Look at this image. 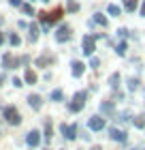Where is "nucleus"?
<instances>
[{"label": "nucleus", "mask_w": 145, "mask_h": 150, "mask_svg": "<svg viewBox=\"0 0 145 150\" xmlns=\"http://www.w3.org/2000/svg\"><path fill=\"white\" fill-rule=\"evenodd\" d=\"M2 116H4V120L9 122V125H13V127L22 125V116H19V112L13 105H6L4 110H2Z\"/></svg>", "instance_id": "1"}, {"label": "nucleus", "mask_w": 145, "mask_h": 150, "mask_svg": "<svg viewBox=\"0 0 145 150\" xmlns=\"http://www.w3.org/2000/svg\"><path fill=\"white\" fill-rule=\"evenodd\" d=\"M81 52H83L85 56H94V52H96V37L85 35L83 39H81Z\"/></svg>", "instance_id": "2"}, {"label": "nucleus", "mask_w": 145, "mask_h": 150, "mask_svg": "<svg viewBox=\"0 0 145 150\" xmlns=\"http://www.w3.org/2000/svg\"><path fill=\"white\" fill-rule=\"evenodd\" d=\"M85 99H88V94H85V92H77V94L73 97V101L68 103V110L75 112V114L81 112V110H83V105H85Z\"/></svg>", "instance_id": "3"}, {"label": "nucleus", "mask_w": 145, "mask_h": 150, "mask_svg": "<svg viewBox=\"0 0 145 150\" xmlns=\"http://www.w3.org/2000/svg\"><path fill=\"white\" fill-rule=\"evenodd\" d=\"M109 137H111L113 142H120V144H126L128 135H126V131H122V129H115V127H111V129H109Z\"/></svg>", "instance_id": "4"}, {"label": "nucleus", "mask_w": 145, "mask_h": 150, "mask_svg": "<svg viewBox=\"0 0 145 150\" xmlns=\"http://www.w3.org/2000/svg\"><path fill=\"white\" fill-rule=\"evenodd\" d=\"M71 26H60L58 28V32H56V41H60V43H64V41H68L71 39Z\"/></svg>", "instance_id": "5"}, {"label": "nucleus", "mask_w": 145, "mask_h": 150, "mask_svg": "<svg viewBox=\"0 0 145 150\" xmlns=\"http://www.w3.org/2000/svg\"><path fill=\"white\" fill-rule=\"evenodd\" d=\"M85 71V64L81 62V60H73L71 62V73H73V77H81Z\"/></svg>", "instance_id": "6"}, {"label": "nucleus", "mask_w": 145, "mask_h": 150, "mask_svg": "<svg viewBox=\"0 0 145 150\" xmlns=\"http://www.w3.org/2000/svg\"><path fill=\"white\" fill-rule=\"evenodd\" d=\"M90 129L92 131H102L105 129V118L102 116H92L90 118Z\"/></svg>", "instance_id": "7"}, {"label": "nucleus", "mask_w": 145, "mask_h": 150, "mask_svg": "<svg viewBox=\"0 0 145 150\" xmlns=\"http://www.w3.org/2000/svg\"><path fill=\"white\" fill-rule=\"evenodd\" d=\"M26 144H28V146H32V148H36V146L41 144V133L32 129V131H30L28 135H26Z\"/></svg>", "instance_id": "8"}, {"label": "nucleus", "mask_w": 145, "mask_h": 150, "mask_svg": "<svg viewBox=\"0 0 145 150\" xmlns=\"http://www.w3.org/2000/svg\"><path fill=\"white\" fill-rule=\"evenodd\" d=\"M60 129H62V133H64V137H66V139H71V142H73L75 137H77V125H68V127H66V125H62Z\"/></svg>", "instance_id": "9"}, {"label": "nucleus", "mask_w": 145, "mask_h": 150, "mask_svg": "<svg viewBox=\"0 0 145 150\" xmlns=\"http://www.w3.org/2000/svg\"><path fill=\"white\" fill-rule=\"evenodd\" d=\"M28 105L32 107V110H41V107H43V99H41L39 97V94H30V97H28Z\"/></svg>", "instance_id": "10"}, {"label": "nucleus", "mask_w": 145, "mask_h": 150, "mask_svg": "<svg viewBox=\"0 0 145 150\" xmlns=\"http://www.w3.org/2000/svg\"><path fill=\"white\" fill-rule=\"evenodd\" d=\"M17 64H19V60H13V56L9 52L2 56V67H4V69H13V67H17Z\"/></svg>", "instance_id": "11"}, {"label": "nucleus", "mask_w": 145, "mask_h": 150, "mask_svg": "<svg viewBox=\"0 0 145 150\" xmlns=\"http://www.w3.org/2000/svg\"><path fill=\"white\" fill-rule=\"evenodd\" d=\"M98 110H100V114H105V116H111V114L115 112V105L111 103V101H102Z\"/></svg>", "instance_id": "12"}, {"label": "nucleus", "mask_w": 145, "mask_h": 150, "mask_svg": "<svg viewBox=\"0 0 145 150\" xmlns=\"http://www.w3.org/2000/svg\"><path fill=\"white\" fill-rule=\"evenodd\" d=\"M24 79H26V84H36V73H34L32 69H28L26 75H24Z\"/></svg>", "instance_id": "13"}, {"label": "nucleus", "mask_w": 145, "mask_h": 150, "mask_svg": "<svg viewBox=\"0 0 145 150\" xmlns=\"http://www.w3.org/2000/svg\"><path fill=\"white\" fill-rule=\"evenodd\" d=\"M120 81H122V75H120V73H113L111 77H109V86H111V88H117V86H120Z\"/></svg>", "instance_id": "14"}, {"label": "nucleus", "mask_w": 145, "mask_h": 150, "mask_svg": "<svg viewBox=\"0 0 145 150\" xmlns=\"http://www.w3.org/2000/svg\"><path fill=\"white\" fill-rule=\"evenodd\" d=\"M137 4H139V0H124V6H126V11H128V13H134Z\"/></svg>", "instance_id": "15"}, {"label": "nucleus", "mask_w": 145, "mask_h": 150, "mask_svg": "<svg viewBox=\"0 0 145 150\" xmlns=\"http://www.w3.org/2000/svg\"><path fill=\"white\" fill-rule=\"evenodd\" d=\"M107 11H109V15H113V17H120V15H122V9H120L117 4H109Z\"/></svg>", "instance_id": "16"}, {"label": "nucleus", "mask_w": 145, "mask_h": 150, "mask_svg": "<svg viewBox=\"0 0 145 150\" xmlns=\"http://www.w3.org/2000/svg\"><path fill=\"white\" fill-rule=\"evenodd\" d=\"M51 135H53V127H51V120H47V122H45V135H43V137L49 142Z\"/></svg>", "instance_id": "17"}, {"label": "nucleus", "mask_w": 145, "mask_h": 150, "mask_svg": "<svg viewBox=\"0 0 145 150\" xmlns=\"http://www.w3.org/2000/svg\"><path fill=\"white\" fill-rule=\"evenodd\" d=\"M28 39H30V43H34V41H36L39 39V28H36V26H30V35H28Z\"/></svg>", "instance_id": "18"}, {"label": "nucleus", "mask_w": 145, "mask_h": 150, "mask_svg": "<svg viewBox=\"0 0 145 150\" xmlns=\"http://www.w3.org/2000/svg\"><path fill=\"white\" fill-rule=\"evenodd\" d=\"M94 22H96V24H100L102 28H105V26L109 24V22H107V17L102 15V13H96V15H94Z\"/></svg>", "instance_id": "19"}, {"label": "nucleus", "mask_w": 145, "mask_h": 150, "mask_svg": "<svg viewBox=\"0 0 145 150\" xmlns=\"http://www.w3.org/2000/svg\"><path fill=\"white\" fill-rule=\"evenodd\" d=\"M66 11L68 13H77L79 11V4L75 2V0H68V2H66Z\"/></svg>", "instance_id": "20"}, {"label": "nucleus", "mask_w": 145, "mask_h": 150, "mask_svg": "<svg viewBox=\"0 0 145 150\" xmlns=\"http://www.w3.org/2000/svg\"><path fill=\"white\" fill-rule=\"evenodd\" d=\"M60 17H62V9H56V11L51 13V17H47V22H49V24H53V22H58Z\"/></svg>", "instance_id": "21"}, {"label": "nucleus", "mask_w": 145, "mask_h": 150, "mask_svg": "<svg viewBox=\"0 0 145 150\" xmlns=\"http://www.w3.org/2000/svg\"><path fill=\"white\" fill-rule=\"evenodd\" d=\"M134 127L137 129H145V116H137L134 118Z\"/></svg>", "instance_id": "22"}, {"label": "nucleus", "mask_w": 145, "mask_h": 150, "mask_svg": "<svg viewBox=\"0 0 145 150\" xmlns=\"http://www.w3.org/2000/svg\"><path fill=\"white\" fill-rule=\"evenodd\" d=\"M126 50H128V45L126 43H120L115 47V52H117V56H126Z\"/></svg>", "instance_id": "23"}, {"label": "nucleus", "mask_w": 145, "mask_h": 150, "mask_svg": "<svg viewBox=\"0 0 145 150\" xmlns=\"http://www.w3.org/2000/svg\"><path fill=\"white\" fill-rule=\"evenodd\" d=\"M137 88H139V79H137V77H130V79H128V90H137Z\"/></svg>", "instance_id": "24"}, {"label": "nucleus", "mask_w": 145, "mask_h": 150, "mask_svg": "<svg viewBox=\"0 0 145 150\" xmlns=\"http://www.w3.org/2000/svg\"><path fill=\"white\" fill-rule=\"evenodd\" d=\"M49 62H51V58H49V56H41V58L36 60V64H39V67H47Z\"/></svg>", "instance_id": "25"}, {"label": "nucleus", "mask_w": 145, "mask_h": 150, "mask_svg": "<svg viewBox=\"0 0 145 150\" xmlns=\"http://www.w3.org/2000/svg\"><path fill=\"white\" fill-rule=\"evenodd\" d=\"M9 41H11V45H19V43H22V39H19V35H15V32H13V35L9 37Z\"/></svg>", "instance_id": "26"}, {"label": "nucleus", "mask_w": 145, "mask_h": 150, "mask_svg": "<svg viewBox=\"0 0 145 150\" xmlns=\"http://www.w3.org/2000/svg\"><path fill=\"white\" fill-rule=\"evenodd\" d=\"M62 97H64L62 90H53V92H51V101H62Z\"/></svg>", "instance_id": "27"}, {"label": "nucleus", "mask_w": 145, "mask_h": 150, "mask_svg": "<svg viewBox=\"0 0 145 150\" xmlns=\"http://www.w3.org/2000/svg\"><path fill=\"white\" fill-rule=\"evenodd\" d=\"M22 11L26 13V15H30V13H34V9H32V4H22Z\"/></svg>", "instance_id": "28"}, {"label": "nucleus", "mask_w": 145, "mask_h": 150, "mask_svg": "<svg viewBox=\"0 0 145 150\" xmlns=\"http://www.w3.org/2000/svg\"><path fill=\"white\" fill-rule=\"evenodd\" d=\"M90 67H94V69H98V67H100V60L92 56V60H90Z\"/></svg>", "instance_id": "29"}, {"label": "nucleus", "mask_w": 145, "mask_h": 150, "mask_svg": "<svg viewBox=\"0 0 145 150\" xmlns=\"http://www.w3.org/2000/svg\"><path fill=\"white\" fill-rule=\"evenodd\" d=\"M128 118H130V114H126V112L117 116V120H120V122H128Z\"/></svg>", "instance_id": "30"}, {"label": "nucleus", "mask_w": 145, "mask_h": 150, "mask_svg": "<svg viewBox=\"0 0 145 150\" xmlns=\"http://www.w3.org/2000/svg\"><path fill=\"white\" fill-rule=\"evenodd\" d=\"M13 86H15V88H22V86H24V81L19 79V77H13Z\"/></svg>", "instance_id": "31"}, {"label": "nucleus", "mask_w": 145, "mask_h": 150, "mask_svg": "<svg viewBox=\"0 0 145 150\" xmlns=\"http://www.w3.org/2000/svg\"><path fill=\"white\" fill-rule=\"evenodd\" d=\"M11 6H22V0H9Z\"/></svg>", "instance_id": "32"}, {"label": "nucleus", "mask_w": 145, "mask_h": 150, "mask_svg": "<svg viewBox=\"0 0 145 150\" xmlns=\"http://www.w3.org/2000/svg\"><path fill=\"white\" fill-rule=\"evenodd\" d=\"M126 32H128L126 28H120V30H117V35H120V37H126Z\"/></svg>", "instance_id": "33"}, {"label": "nucleus", "mask_w": 145, "mask_h": 150, "mask_svg": "<svg viewBox=\"0 0 145 150\" xmlns=\"http://www.w3.org/2000/svg\"><path fill=\"white\" fill-rule=\"evenodd\" d=\"M141 17H145V0H143V6H141Z\"/></svg>", "instance_id": "34"}, {"label": "nucleus", "mask_w": 145, "mask_h": 150, "mask_svg": "<svg viewBox=\"0 0 145 150\" xmlns=\"http://www.w3.org/2000/svg\"><path fill=\"white\" fill-rule=\"evenodd\" d=\"M0 43H4V35H2V32H0Z\"/></svg>", "instance_id": "35"}, {"label": "nucleus", "mask_w": 145, "mask_h": 150, "mask_svg": "<svg viewBox=\"0 0 145 150\" xmlns=\"http://www.w3.org/2000/svg\"><path fill=\"white\" fill-rule=\"evenodd\" d=\"M2 81H4V77H2V73H0V86H2Z\"/></svg>", "instance_id": "36"}, {"label": "nucleus", "mask_w": 145, "mask_h": 150, "mask_svg": "<svg viewBox=\"0 0 145 150\" xmlns=\"http://www.w3.org/2000/svg\"><path fill=\"white\" fill-rule=\"evenodd\" d=\"M92 150H102V148H100V146H94V148H92Z\"/></svg>", "instance_id": "37"}, {"label": "nucleus", "mask_w": 145, "mask_h": 150, "mask_svg": "<svg viewBox=\"0 0 145 150\" xmlns=\"http://www.w3.org/2000/svg\"><path fill=\"white\" fill-rule=\"evenodd\" d=\"M43 2H49V0H43Z\"/></svg>", "instance_id": "38"}, {"label": "nucleus", "mask_w": 145, "mask_h": 150, "mask_svg": "<svg viewBox=\"0 0 145 150\" xmlns=\"http://www.w3.org/2000/svg\"><path fill=\"white\" fill-rule=\"evenodd\" d=\"M30 2H34V0H30Z\"/></svg>", "instance_id": "39"}]
</instances>
